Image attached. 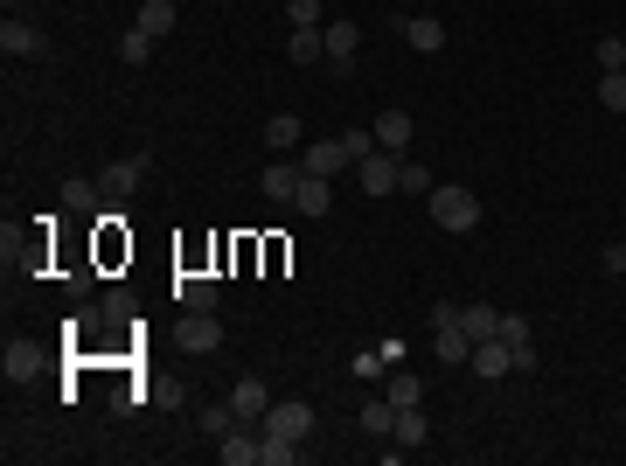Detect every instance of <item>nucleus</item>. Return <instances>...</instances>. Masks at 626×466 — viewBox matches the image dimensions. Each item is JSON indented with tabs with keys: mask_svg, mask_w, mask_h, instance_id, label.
Returning a JSON list of instances; mask_svg holds the SVG:
<instances>
[{
	"mask_svg": "<svg viewBox=\"0 0 626 466\" xmlns=\"http://www.w3.org/2000/svg\"><path fill=\"white\" fill-rule=\"evenodd\" d=\"M425 209H432V223L453 230V237H473V230H480V195L460 188V181H439V188L425 195Z\"/></svg>",
	"mask_w": 626,
	"mask_h": 466,
	"instance_id": "obj_1",
	"label": "nucleus"
},
{
	"mask_svg": "<svg viewBox=\"0 0 626 466\" xmlns=\"http://www.w3.org/2000/svg\"><path fill=\"white\" fill-rule=\"evenodd\" d=\"M258 432H265V439H300V446H307L313 439V404H300V397H272V411L258 418Z\"/></svg>",
	"mask_w": 626,
	"mask_h": 466,
	"instance_id": "obj_2",
	"label": "nucleus"
},
{
	"mask_svg": "<svg viewBox=\"0 0 626 466\" xmlns=\"http://www.w3.org/2000/svg\"><path fill=\"white\" fill-rule=\"evenodd\" d=\"M397 174H404V154H376L355 160V181H362V195H397Z\"/></svg>",
	"mask_w": 626,
	"mask_h": 466,
	"instance_id": "obj_3",
	"label": "nucleus"
},
{
	"mask_svg": "<svg viewBox=\"0 0 626 466\" xmlns=\"http://www.w3.org/2000/svg\"><path fill=\"white\" fill-rule=\"evenodd\" d=\"M467 369L473 376H487V383H501V376H515V348H508L501 334H487V341H473Z\"/></svg>",
	"mask_w": 626,
	"mask_h": 466,
	"instance_id": "obj_4",
	"label": "nucleus"
},
{
	"mask_svg": "<svg viewBox=\"0 0 626 466\" xmlns=\"http://www.w3.org/2000/svg\"><path fill=\"white\" fill-rule=\"evenodd\" d=\"M320 42H327V63L348 77L355 70V49H362V28L355 21H320Z\"/></svg>",
	"mask_w": 626,
	"mask_h": 466,
	"instance_id": "obj_5",
	"label": "nucleus"
},
{
	"mask_svg": "<svg viewBox=\"0 0 626 466\" xmlns=\"http://www.w3.org/2000/svg\"><path fill=\"white\" fill-rule=\"evenodd\" d=\"M181 348H188V355H216V348H223L216 313H181Z\"/></svg>",
	"mask_w": 626,
	"mask_h": 466,
	"instance_id": "obj_6",
	"label": "nucleus"
},
{
	"mask_svg": "<svg viewBox=\"0 0 626 466\" xmlns=\"http://www.w3.org/2000/svg\"><path fill=\"white\" fill-rule=\"evenodd\" d=\"M230 411H237L244 425H258V418L272 411V390H265V376H237V390H230Z\"/></svg>",
	"mask_w": 626,
	"mask_h": 466,
	"instance_id": "obj_7",
	"label": "nucleus"
},
{
	"mask_svg": "<svg viewBox=\"0 0 626 466\" xmlns=\"http://www.w3.org/2000/svg\"><path fill=\"white\" fill-rule=\"evenodd\" d=\"M147 167H154L147 154H126V160H112V167H105V195H112V202H126V195H133V188L147 181Z\"/></svg>",
	"mask_w": 626,
	"mask_h": 466,
	"instance_id": "obj_8",
	"label": "nucleus"
},
{
	"mask_svg": "<svg viewBox=\"0 0 626 466\" xmlns=\"http://www.w3.org/2000/svg\"><path fill=\"white\" fill-rule=\"evenodd\" d=\"M42 49H49V42H42L35 21H14V14L0 21V56H42Z\"/></svg>",
	"mask_w": 626,
	"mask_h": 466,
	"instance_id": "obj_9",
	"label": "nucleus"
},
{
	"mask_svg": "<svg viewBox=\"0 0 626 466\" xmlns=\"http://www.w3.org/2000/svg\"><path fill=\"white\" fill-rule=\"evenodd\" d=\"M174 300H181V313H209L216 307V279L209 272H181L174 279Z\"/></svg>",
	"mask_w": 626,
	"mask_h": 466,
	"instance_id": "obj_10",
	"label": "nucleus"
},
{
	"mask_svg": "<svg viewBox=\"0 0 626 466\" xmlns=\"http://www.w3.org/2000/svg\"><path fill=\"white\" fill-rule=\"evenodd\" d=\"M300 167H307V174H327V181H334V174H341V167H355V160L341 154V140H307V147H300Z\"/></svg>",
	"mask_w": 626,
	"mask_h": 466,
	"instance_id": "obj_11",
	"label": "nucleus"
},
{
	"mask_svg": "<svg viewBox=\"0 0 626 466\" xmlns=\"http://www.w3.org/2000/svg\"><path fill=\"white\" fill-rule=\"evenodd\" d=\"M404 42H411L418 56H439V49H446V21H439V14H411V21H404Z\"/></svg>",
	"mask_w": 626,
	"mask_h": 466,
	"instance_id": "obj_12",
	"label": "nucleus"
},
{
	"mask_svg": "<svg viewBox=\"0 0 626 466\" xmlns=\"http://www.w3.org/2000/svg\"><path fill=\"white\" fill-rule=\"evenodd\" d=\"M265 147H272V154H293V147H307V126H300V112H272V119H265Z\"/></svg>",
	"mask_w": 626,
	"mask_h": 466,
	"instance_id": "obj_13",
	"label": "nucleus"
},
{
	"mask_svg": "<svg viewBox=\"0 0 626 466\" xmlns=\"http://www.w3.org/2000/svg\"><path fill=\"white\" fill-rule=\"evenodd\" d=\"M293 209H300V216H327V209H334V188H327V174H300V188H293Z\"/></svg>",
	"mask_w": 626,
	"mask_h": 466,
	"instance_id": "obj_14",
	"label": "nucleus"
},
{
	"mask_svg": "<svg viewBox=\"0 0 626 466\" xmlns=\"http://www.w3.org/2000/svg\"><path fill=\"white\" fill-rule=\"evenodd\" d=\"M432 355H439L446 369H460V362L473 355V334L467 327H439V334H432Z\"/></svg>",
	"mask_w": 626,
	"mask_h": 466,
	"instance_id": "obj_15",
	"label": "nucleus"
},
{
	"mask_svg": "<svg viewBox=\"0 0 626 466\" xmlns=\"http://www.w3.org/2000/svg\"><path fill=\"white\" fill-rule=\"evenodd\" d=\"M174 21H181V7H174V0H140V21H133V28H147V35H174Z\"/></svg>",
	"mask_w": 626,
	"mask_h": 466,
	"instance_id": "obj_16",
	"label": "nucleus"
},
{
	"mask_svg": "<svg viewBox=\"0 0 626 466\" xmlns=\"http://www.w3.org/2000/svg\"><path fill=\"white\" fill-rule=\"evenodd\" d=\"M376 147H383V154H404V147H411V112H383V119H376Z\"/></svg>",
	"mask_w": 626,
	"mask_h": 466,
	"instance_id": "obj_17",
	"label": "nucleus"
},
{
	"mask_svg": "<svg viewBox=\"0 0 626 466\" xmlns=\"http://www.w3.org/2000/svg\"><path fill=\"white\" fill-rule=\"evenodd\" d=\"M300 174H307V167H293V160H279V167H265V174H258V188H265L272 202H293V188H300Z\"/></svg>",
	"mask_w": 626,
	"mask_h": 466,
	"instance_id": "obj_18",
	"label": "nucleus"
},
{
	"mask_svg": "<svg viewBox=\"0 0 626 466\" xmlns=\"http://www.w3.org/2000/svg\"><path fill=\"white\" fill-rule=\"evenodd\" d=\"M390 439H397L404 453H411V446H425V439H432V418H425V404H411V411H397V432H390Z\"/></svg>",
	"mask_w": 626,
	"mask_h": 466,
	"instance_id": "obj_19",
	"label": "nucleus"
},
{
	"mask_svg": "<svg viewBox=\"0 0 626 466\" xmlns=\"http://www.w3.org/2000/svg\"><path fill=\"white\" fill-rule=\"evenodd\" d=\"M383 397H390L397 411H411V404H425V383H418L411 369H390V383H383Z\"/></svg>",
	"mask_w": 626,
	"mask_h": 466,
	"instance_id": "obj_20",
	"label": "nucleus"
},
{
	"mask_svg": "<svg viewBox=\"0 0 626 466\" xmlns=\"http://www.w3.org/2000/svg\"><path fill=\"white\" fill-rule=\"evenodd\" d=\"M362 432H369V439H390V432H397V404H390V397H369V404H362Z\"/></svg>",
	"mask_w": 626,
	"mask_h": 466,
	"instance_id": "obj_21",
	"label": "nucleus"
},
{
	"mask_svg": "<svg viewBox=\"0 0 626 466\" xmlns=\"http://www.w3.org/2000/svg\"><path fill=\"white\" fill-rule=\"evenodd\" d=\"M0 369H7V376H35V369H42V348H35V341H7Z\"/></svg>",
	"mask_w": 626,
	"mask_h": 466,
	"instance_id": "obj_22",
	"label": "nucleus"
},
{
	"mask_svg": "<svg viewBox=\"0 0 626 466\" xmlns=\"http://www.w3.org/2000/svg\"><path fill=\"white\" fill-rule=\"evenodd\" d=\"M460 327H467L473 341H487V334L501 327V307H487V300H473V307H460Z\"/></svg>",
	"mask_w": 626,
	"mask_h": 466,
	"instance_id": "obj_23",
	"label": "nucleus"
},
{
	"mask_svg": "<svg viewBox=\"0 0 626 466\" xmlns=\"http://www.w3.org/2000/svg\"><path fill=\"white\" fill-rule=\"evenodd\" d=\"M119 56H126V70L154 63V35H147V28H126V35H119Z\"/></svg>",
	"mask_w": 626,
	"mask_h": 466,
	"instance_id": "obj_24",
	"label": "nucleus"
},
{
	"mask_svg": "<svg viewBox=\"0 0 626 466\" xmlns=\"http://www.w3.org/2000/svg\"><path fill=\"white\" fill-rule=\"evenodd\" d=\"M286 56H293V63H320V56H327V42H320V28H293V42H286Z\"/></svg>",
	"mask_w": 626,
	"mask_h": 466,
	"instance_id": "obj_25",
	"label": "nucleus"
},
{
	"mask_svg": "<svg viewBox=\"0 0 626 466\" xmlns=\"http://www.w3.org/2000/svg\"><path fill=\"white\" fill-rule=\"evenodd\" d=\"M258 466H300V439H265V446H258Z\"/></svg>",
	"mask_w": 626,
	"mask_h": 466,
	"instance_id": "obj_26",
	"label": "nucleus"
},
{
	"mask_svg": "<svg viewBox=\"0 0 626 466\" xmlns=\"http://www.w3.org/2000/svg\"><path fill=\"white\" fill-rule=\"evenodd\" d=\"M195 425H202L209 439H223V432L237 425V411H230V397H223V404H202V418H195Z\"/></svg>",
	"mask_w": 626,
	"mask_h": 466,
	"instance_id": "obj_27",
	"label": "nucleus"
},
{
	"mask_svg": "<svg viewBox=\"0 0 626 466\" xmlns=\"http://www.w3.org/2000/svg\"><path fill=\"white\" fill-rule=\"evenodd\" d=\"M341 154L369 160V154H376V126H348V133H341Z\"/></svg>",
	"mask_w": 626,
	"mask_h": 466,
	"instance_id": "obj_28",
	"label": "nucleus"
},
{
	"mask_svg": "<svg viewBox=\"0 0 626 466\" xmlns=\"http://www.w3.org/2000/svg\"><path fill=\"white\" fill-rule=\"evenodd\" d=\"M599 105H606V112H626V70H606V77H599Z\"/></svg>",
	"mask_w": 626,
	"mask_h": 466,
	"instance_id": "obj_29",
	"label": "nucleus"
},
{
	"mask_svg": "<svg viewBox=\"0 0 626 466\" xmlns=\"http://www.w3.org/2000/svg\"><path fill=\"white\" fill-rule=\"evenodd\" d=\"M397 188H404V195H432L439 181H432V167H411V160H404V174H397Z\"/></svg>",
	"mask_w": 626,
	"mask_h": 466,
	"instance_id": "obj_30",
	"label": "nucleus"
},
{
	"mask_svg": "<svg viewBox=\"0 0 626 466\" xmlns=\"http://www.w3.org/2000/svg\"><path fill=\"white\" fill-rule=\"evenodd\" d=\"M592 56H599V70H626V42H620V35H599Z\"/></svg>",
	"mask_w": 626,
	"mask_h": 466,
	"instance_id": "obj_31",
	"label": "nucleus"
},
{
	"mask_svg": "<svg viewBox=\"0 0 626 466\" xmlns=\"http://www.w3.org/2000/svg\"><path fill=\"white\" fill-rule=\"evenodd\" d=\"M98 313H105V327H126V320H133V300H126V293H105Z\"/></svg>",
	"mask_w": 626,
	"mask_h": 466,
	"instance_id": "obj_32",
	"label": "nucleus"
},
{
	"mask_svg": "<svg viewBox=\"0 0 626 466\" xmlns=\"http://www.w3.org/2000/svg\"><path fill=\"white\" fill-rule=\"evenodd\" d=\"M286 14H293V28H320V21H327L320 0H286Z\"/></svg>",
	"mask_w": 626,
	"mask_h": 466,
	"instance_id": "obj_33",
	"label": "nucleus"
},
{
	"mask_svg": "<svg viewBox=\"0 0 626 466\" xmlns=\"http://www.w3.org/2000/svg\"><path fill=\"white\" fill-rule=\"evenodd\" d=\"M63 202H70V209H77V216H84V209H91V202H98V188H91V181H70V188H63Z\"/></svg>",
	"mask_w": 626,
	"mask_h": 466,
	"instance_id": "obj_34",
	"label": "nucleus"
},
{
	"mask_svg": "<svg viewBox=\"0 0 626 466\" xmlns=\"http://www.w3.org/2000/svg\"><path fill=\"white\" fill-rule=\"evenodd\" d=\"M494 334H501V341H529V313H501Z\"/></svg>",
	"mask_w": 626,
	"mask_h": 466,
	"instance_id": "obj_35",
	"label": "nucleus"
},
{
	"mask_svg": "<svg viewBox=\"0 0 626 466\" xmlns=\"http://www.w3.org/2000/svg\"><path fill=\"white\" fill-rule=\"evenodd\" d=\"M383 369H390V362H383V348H369V355H355V376H362V383H376Z\"/></svg>",
	"mask_w": 626,
	"mask_h": 466,
	"instance_id": "obj_36",
	"label": "nucleus"
},
{
	"mask_svg": "<svg viewBox=\"0 0 626 466\" xmlns=\"http://www.w3.org/2000/svg\"><path fill=\"white\" fill-rule=\"evenodd\" d=\"M508 348H515V376H529L536 369V341H508Z\"/></svg>",
	"mask_w": 626,
	"mask_h": 466,
	"instance_id": "obj_37",
	"label": "nucleus"
},
{
	"mask_svg": "<svg viewBox=\"0 0 626 466\" xmlns=\"http://www.w3.org/2000/svg\"><path fill=\"white\" fill-rule=\"evenodd\" d=\"M432 327H460V307L453 300H432Z\"/></svg>",
	"mask_w": 626,
	"mask_h": 466,
	"instance_id": "obj_38",
	"label": "nucleus"
},
{
	"mask_svg": "<svg viewBox=\"0 0 626 466\" xmlns=\"http://www.w3.org/2000/svg\"><path fill=\"white\" fill-rule=\"evenodd\" d=\"M606 272H613V279L626 272V244H606Z\"/></svg>",
	"mask_w": 626,
	"mask_h": 466,
	"instance_id": "obj_39",
	"label": "nucleus"
},
{
	"mask_svg": "<svg viewBox=\"0 0 626 466\" xmlns=\"http://www.w3.org/2000/svg\"><path fill=\"white\" fill-rule=\"evenodd\" d=\"M620 425H626V397H620Z\"/></svg>",
	"mask_w": 626,
	"mask_h": 466,
	"instance_id": "obj_40",
	"label": "nucleus"
},
{
	"mask_svg": "<svg viewBox=\"0 0 626 466\" xmlns=\"http://www.w3.org/2000/svg\"><path fill=\"white\" fill-rule=\"evenodd\" d=\"M620 286H626V272H620Z\"/></svg>",
	"mask_w": 626,
	"mask_h": 466,
	"instance_id": "obj_41",
	"label": "nucleus"
}]
</instances>
